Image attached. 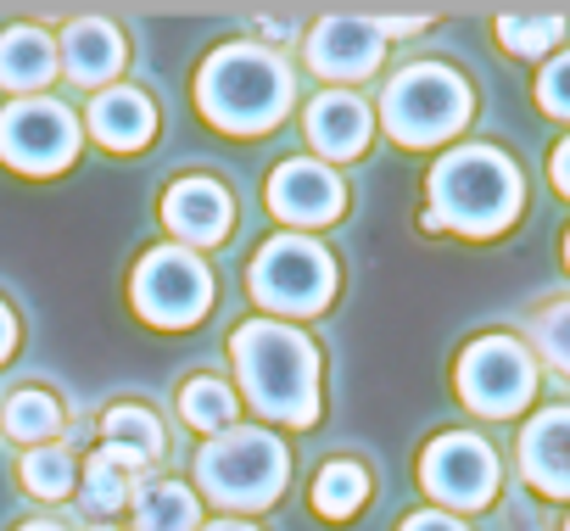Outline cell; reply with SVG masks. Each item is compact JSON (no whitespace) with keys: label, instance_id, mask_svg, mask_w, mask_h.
<instances>
[{"label":"cell","instance_id":"32","mask_svg":"<svg viewBox=\"0 0 570 531\" xmlns=\"http://www.w3.org/2000/svg\"><path fill=\"white\" fill-rule=\"evenodd\" d=\"M207 531H257V525H246V520H218V525H207Z\"/></svg>","mask_w":570,"mask_h":531},{"label":"cell","instance_id":"28","mask_svg":"<svg viewBox=\"0 0 570 531\" xmlns=\"http://www.w3.org/2000/svg\"><path fill=\"white\" fill-rule=\"evenodd\" d=\"M537 107H542L548 118H564V124H570V51L553 57V62L537 73Z\"/></svg>","mask_w":570,"mask_h":531},{"label":"cell","instance_id":"20","mask_svg":"<svg viewBox=\"0 0 570 531\" xmlns=\"http://www.w3.org/2000/svg\"><path fill=\"white\" fill-rule=\"evenodd\" d=\"M135 520H140V531H196V498L179 481H140Z\"/></svg>","mask_w":570,"mask_h":531},{"label":"cell","instance_id":"6","mask_svg":"<svg viewBox=\"0 0 570 531\" xmlns=\"http://www.w3.org/2000/svg\"><path fill=\"white\" fill-rule=\"evenodd\" d=\"M252 297L263 308H279V314H320L336 292V263L325 246L303 240V235H274L257 263H252V275H246Z\"/></svg>","mask_w":570,"mask_h":531},{"label":"cell","instance_id":"18","mask_svg":"<svg viewBox=\"0 0 570 531\" xmlns=\"http://www.w3.org/2000/svg\"><path fill=\"white\" fill-rule=\"evenodd\" d=\"M57 73V46L40 29H7L0 35V85L7 90H40Z\"/></svg>","mask_w":570,"mask_h":531},{"label":"cell","instance_id":"29","mask_svg":"<svg viewBox=\"0 0 570 531\" xmlns=\"http://www.w3.org/2000/svg\"><path fill=\"white\" fill-rule=\"evenodd\" d=\"M548 174H553V185H559V196H570V135L553 146V157H548Z\"/></svg>","mask_w":570,"mask_h":531},{"label":"cell","instance_id":"5","mask_svg":"<svg viewBox=\"0 0 570 531\" xmlns=\"http://www.w3.org/2000/svg\"><path fill=\"white\" fill-rule=\"evenodd\" d=\"M285 442L268 431H224L196 453V481L229 509H263L285 486Z\"/></svg>","mask_w":570,"mask_h":531},{"label":"cell","instance_id":"9","mask_svg":"<svg viewBox=\"0 0 570 531\" xmlns=\"http://www.w3.org/2000/svg\"><path fill=\"white\" fill-rule=\"evenodd\" d=\"M79 151V124L62 101H12L0 112V157L23 174H57Z\"/></svg>","mask_w":570,"mask_h":531},{"label":"cell","instance_id":"15","mask_svg":"<svg viewBox=\"0 0 570 531\" xmlns=\"http://www.w3.org/2000/svg\"><path fill=\"white\" fill-rule=\"evenodd\" d=\"M308 140H314L325 157H336V163L358 157V151L370 146V107H364L358 96H347V90L314 96V101H308Z\"/></svg>","mask_w":570,"mask_h":531},{"label":"cell","instance_id":"26","mask_svg":"<svg viewBox=\"0 0 570 531\" xmlns=\"http://www.w3.org/2000/svg\"><path fill=\"white\" fill-rule=\"evenodd\" d=\"M129 492H135L129 470L101 448V453L85 464V509H90V514H118V509L129 503Z\"/></svg>","mask_w":570,"mask_h":531},{"label":"cell","instance_id":"19","mask_svg":"<svg viewBox=\"0 0 570 531\" xmlns=\"http://www.w3.org/2000/svg\"><path fill=\"white\" fill-rule=\"evenodd\" d=\"M101 431H107V453H112L124 470L151 464V459L163 453V425H157V414H151V409L124 403V409H112V414L101 420Z\"/></svg>","mask_w":570,"mask_h":531},{"label":"cell","instance_id":"14","mask_svg":"<svg viewBox=\"0 0 570 531\" xmlns=\"http://www.w3.org/2000/svg\"><path fill=\"white\" fill-rule=\"evenodd\" d=\"M163 218L174 235H185L190 246H213L229 235V196L213 179H179L163 196Z\"/></svg>","mask_w":570,"mask_h":531},{"label":"cell","instance_id":"10","mask_svg":"<svg viewBox=\"0 0 570 531\" xmlns=\"http://www.w3.org/2000/svg\"><path fill=\"white\" fill-rule=\"evenodd\" d=\"M420 481L448 509H487L498 492V453L470 431H448L420 453Z\"/></svg>","mask_w":570,"mask_h":531},{"label":"cell","instance_id":"3","mask_svg":"<svg viewBox=\"0 0 570 531\" xmlns=\"http://www.w3.org/2000/svg\"><path fill=\"white\" fill-rule=\"evenodd\" d=\"M196 107L229 135H263L292 107V73L263 46H224L202 62Z\"/></svg>","mask_w":570,"mask_h":531},{"label":"cell","instance_id":"25","mask_svg":"<svg viewBox=\"0 0 570 531\" xmlns=\"http://www.w3.org/2000/svg\"><path fill=\"white\" fill-rule=\"evenodd\" d=\"M73 481H79V470H73V453H68V448H57V442L29 448V459H23V486H29L35 498H68Z\"/></svg>","mask_w":570,"mask_h":531},{"label":"cell","instance_id":"8","mask_svg":"<svg viewBox=\"0 0 570 531\" xmlns=\"http://www.w3.org/2000/svg\"><path fill=\"white\" fill-rule=\"evenodd\" d=\"M537 392V358L514 342V336H481L464 347L459 358V397L487 414V420H509L531 403Z\"/></svg>","mask_w":570,"mask_h":531},{"label":"cell","instance_id":"12","mask_svg":"<svg viewBox=\"0 0 570 531\" xmlns=\"http://www.w3.org/2000/svg\"><path fill=\"white\" fill-rule=\"evenodd\" d=\"M381 29L375 18H325L314 35H308V68L320 79H370L381 68Z\"/></svg>","mask_w":570,"mask_h":531},{"label":"cell","instance_id":"30","mask_svg":"<svg viewBox=\"0 0 570 531\" xmlns=\"http://www.w3.org/2000/svg\"><path fill=\"white\" fill-rule=\"evenodd\" d=\"M403 531H464L453 514H436V509H425V514H409L403 520Z\"/></svg>","mask_w":570,"mask_h":531},{"label":"cell","instance_id":"34","mask_svg":"<svg viewBox=\"0 0 570 531\" xmlns=\"http://www.w3.org/2000/svg\"><path fill=\"white\" fill-rule=\"evenodd\" d=\"M564 269H570V229H564Z\"/></svg>","mask_w":570,"mask_h":531},{"label":"cell","instance_id":"7","mask_svg":"<svg viewBox=\"0 0 570 531\" xmlns=\"http://www.w3.org/2000/svg\"><path fill=\"white\" fill-rule=\"evenodd\" d=\"M213 303V275L196 252H179V246H157L140 257L135 269V314L146 325H163V331H185L207 314Z\"/></svg>","mask_w":570,"mask_h":531},{"label":"cell","instance_id":"21","mask_svg":"<svg viewBox=\"0 0 570 531\" xmlns=\"http://www.w3.org/2000/svg\"><path fill=\"white\" fill-rule=\"evenodd\" d=\"M7 436H18V442H29V448H46V436H57L62 431V409H57V397L51 392H40V386H23V392H12L7 397Z\"/></svg>","mask_w":570,"mask_h":531},{"label":"cell","instance_id":"17","mask_svg":"<svg viewBox=\"0 0 570 531\" xmlns=\"http://www.w3.org/2000/svg\"><path fill=\"white\" fill-rule=\"evenodd\" d=\"M62 68H68L79 85L112 79V73L124 68V35H118L112 23H101V18L68 23V35H62Z\"/></svg>","mask_w":570,"mask_h":531},{"label":"cell","instance_id":"24","mask_svg":"<svg viewBox=\"0 0 570 531\" xmlns=\"http://www.w3.org/2000/svg\"><path fill=\"white\" fill-rule=\"evenodd\" d=\"M179 409H185V420L196 425V431H229V420H235V397H229V386L224 381H213V375H196L185 392H179Z\"/></svg>","mask_w":570,"mask_h":531},{"label":"cell","instance_id":"31","mask_svg":"<svg viewBox=\"0 0 570 531\" xmlns=\"http://www.w3.org/2000/svg\"><path fill=\"white\" fill-rule=\"evenodd\" d=\"M12 342H18V319L7 314V303H0V364H7V353H12Z\"/></svg>","mask_w":570,"mask_h":531},{"label":"cell","instance_id":"13","mask_svg":"<svg viewBox=\"0 0 570 531\" xmlns=\"http://www.w3.org/2000/svg\"><path fill=\"white\" fill-rule=\"evenodd\" d=\"M520 475L542 498H570V403L542 409L520 431Z\"/></svg>","mask_w":570,"mask_h":531},{"label":"cell","instance_id":"2","mask_svg":"<svg viewBox=\"0 0 570 531\" xmlns=\"http://www.w3.org/2000/svg\"><path fill=\"white\" fill-rule=\"evenodd\" d=\"M525 185L498 146H459L431 168V213L459 235H498L520 218Z\"/></svg>","mask_w":570,"mask_h":531},{"label":"cell","instance_id":"33","mask_svg":"<svg viewBox=\"0 0 570 531\" xmlns=\"http://www.w3.org/2000/svg\"><path fill=\"white\" fill-rule=\"evenodd\" d=\"M23 531H62V525H51V520H35V525H23Z\"/></svg>","mask_w":570,"mask_h":531},{"label":"cell","instance_id":"35","mask_svg":"<svg viewBox=\"0 0 570 531\" xmlns=\"http://www.w3.org/2000/svg\"><path fill=\"white\" fill-rule=\"evenodd\" d=\"M564 531H570V520H564Z\"/></svg>","mask_w":570,"mask_h":531},{"label":"cell","instance_id":"22","mask_svg":"<svg viewBox=\"0 0 570 531\" xmlns=\"http://www.w3.org/2000/svg\"><path fill=\"white\" fill-rule=\"evenodd\" d=\"M559 40H564L559 12H503L498 18V46L509 57H548Z\"/></svg>","mask_w":570,"mask_h":531},{"label":"cell","instance_id":"11","mask_svg":"<svg viewBox=\"0 0 570 531\" xmlns=\"http://www.w3.org/2000/svg\"><path fill=\"white\" fill-rule=\"evenodd\" d=\"M347 201V185L336 168L325 163H308V157H292L279 163L274 179H268V207L285 218V224H331Z\"/></svg>","mask_w":570,"mask_h":531},{"label":"cell","instance_id":"27","mask_svg":"<svg viewBox=\"0 0 570 531\" xmlns=\"http://www.w3.org/2000/svg\"><path fill=\"white\" fill-rule=\"evenodd\" d=\"M531 336H537L542 358H548V364L570 381V303L542 308V314H537V325H531Z\"/></svg>","mask_w":570,"mask_h":531},{"label":"cell","instance_id":"16","mask_svg":"<svg viewBox=\"0 0 570 531\" xmlns=\"http://www.w3.org/2000/svg\"><path fill=\"white\" fill-rule=\"evenodd\" d=\"M90 135L101 146H112V151H140L157 135V112H151V101L140 90L112 85V90H101L90 101Z\"/></svg>","mask_w":570,"mask_h":531},{"label":"cell","instance_id":"23","mask_svg":"<svg viewBox=\"0 0 570 531\" xmlns=\"http://www.w3.org/2000/svg\"><path fill=\"white\" fill-rule=\"evenodd\" d=\"M364 498H370V475H364L358 464H347V459L325 464L320 481H314V509H320L325 520H347V514H358Z\"/></svg>","mask_w":570,"mask_h":531},{"label":"cell","instance_id":"1","mask_svg":"<svg viewBox=\"0 0 570 531\" xmlns=\"http://www.w3.org/2000/svg\"><path fill=\"white\" fill-rule=\"evenodd\" d=\"M229 347H235L240 386H246V397L263 420L314 425V414H320V353L308 347V336H297L292 325H274V319H246L229 336Z\"/></svg>","mask_w":570,"mask_h":531},{"label":"cell","instance_id":"4","mask_svg":"<svg viewBox=\"0 0 570 531\" xmlns=\"http://www.w3.org/2000/svg\"><path fill=\"white\" fill-rule=\"evenodd\" d=\"M470 112H475L470 85L442 62L403 68L381 96V118H386V135L397 146H442L470 124Z\"/></svg>","mask_w":570,"mask_h":531}]
</instances>
